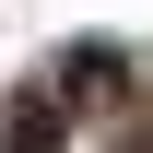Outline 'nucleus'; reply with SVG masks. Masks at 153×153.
I'll return each mask as SVG.
<instances>
[{
  "instance_id": "f257e3e1",
  "label": "nucleus",
  "mask_w": 153,
  "mask_h": 153,
  "mask_svg": "<svg viewBox=\"0 0 153 153\" xmlns=\"http://www.w3.org/2000/svg\"><path fill=\"white\" fill-rule=\"evenodd\" d=\"M59 130H71V106H59V71H47V82H24V106H12V130H0V153H47Z\"/></svg>"
}]
</instances>
